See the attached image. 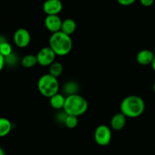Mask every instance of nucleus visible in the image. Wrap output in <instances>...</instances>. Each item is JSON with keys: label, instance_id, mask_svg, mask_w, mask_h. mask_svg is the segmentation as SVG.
Segmentation results:
<instances>
[{"label": "nucleus", "instance_id": "obj_20", "mask_svg": "<svg viewBox=\"0 0 155 155\" xmlns=\"http://www.w3.org/2000/svg\"><path fill=\"white\" fill-rule=\"evenodd\" d=\"M120 5L123 6H129L133 5L136 0H117Z\"/></svg>", "mask_w": 155, "mask_h": 155}, {"label": "nucleus", "instance_id": "obj_8", "mask_svg": "<svg viewBox=\"0 0 155 155\" xmlns=\"http://www.w3.org/2000/svg\"><path fill=\"white\" fill-rule=\"evenodd\" d=\"M63 9L61 0H46L42 5V10L47 15H58Z\"/></svg>", "mask_w": 155, "mask_h": 155}, {"label": "nucleus", "instance_id": "obj_6", "mask_svg": "<svg viewBox=\"0 0 155 155\" xmlns=\"http://www.w3.org/2000/svg\"><path fill=\"white\" fill-rule=\"evenodd\" d=\"M56 54L49 46L41 48L36 54L38 64L42 67H49L55 61Z\"/></svg>", "mask_w": 155, "mask_h": 155}, {"label": "nucleus", "instance_id": "obj_26", "mask_svg": "<svg viewBox=\"0 0 155 155\" xmlns=\"http://www.w3.org/2000/svg\"><path fill=\"white\" fill-rule=\"evenodd\" d=\"M154 54H155V47H154Z\"/></svg>", "mask_w": 155, "mask_h": 155}, {"label": "nucleus", "instance_id": "obj_24", "mask_svg": "<svg viewBox=\"0 0 155 155\" xmlns=\"http://www.w3.org/2000/svg\"><path fill=\"white\" fill-rule=\"evenodd\" d=\"M0 155H5V152L4 149L0 147Z\"/></svg>", "mask_w": 155, "mask_h": 155}, {"label": "nucleus", "instance_id": "obj_3", "mask_svg": "<svg viewBox=\"0 0 155 155\" xmlns=\"http://www.w3.org/2000/svg\"><path fill=\"white\" fill-rule=\"evenodd\" d=\"M89 104L86 98L79 94L66 96L64 111L66 114L80 117L87 110Z\"/></svg>", "mask_w": 155, "mask_h": 155}, {"label": "nucleus", "instance_id": "obj_13", "mask_svg": "<svg viewBox=\"0 0 155 155\" xmlns=\"http://www.w3.org/2000/svg\"><path fill=\"white\" fill-rule=\"evenodd\" d=\"M77 30V23L72 18H67L62 21L61 30L63 33L71 36Z\"/></svg>", "mask_w": 155, "mask_h": 155}, {"label": "nucleus", "instance_id": "obj_22", "mask_svg": "<svg viewBox=\"0 0 155 155\" xmlns=\"http://www.w3.org/2000/svg\"><path fill=\"white\" fill-rule=\"evenodd\" d=\"M5 64V58L0 54V71L3 69Z\"/></svg>", "mask_w": 155, "mask_h": 155}, {"label": "nucleus", "instance_id": "obj_16", "mask_svg": "<svg viewBox=\"0 0 155 155\" xmlns=\"http://www.w3.org/2000/svg\"><path fill=\"white\" fill-rule=\"evenodd\" d=\"M63 71V64L58 61H54L52 64H51L49 66V73L48 74H51L53 77L58 78V77H59L61 75Z\"/></svg>", "mask_w": 155, "mask_h": 155}, {"label": "nucleus", "instance_id": "obj_5", "mask_svg": "<svg viewBox=\"0 0 155 155\" xmlns=\"http://www.w3.org/2000/svg\"><path fill=\"white\" fill-rule=\"evenodd\" d=\"M112 138L111 130L107 125H100L95 129L94 133L95 142L100 146H107L110 144Z\"/></svg>", "mask_w": 155, "mask_h": 155}, {"label": "nucleus", "instance_id": "obj_1", "mask_svg": "<svg viewBox=\"0 0 155 155\" xmlns=\"http://www.w3.org/2000/svg\"><path fill=\"white\" fill-rule=\"evenodd\" d=\"M145 110V103L139 95H129L120 104V112L129 118H137L143 114Z\"/></svg>", "mask_w": 155, "mask_h": 155}, {"label": "nucleus", "instance_id": "obj_4", "mask_svg": "<svg viewBox=\"0 0 155 155\" xmlns=\"http://www.w3.org/2000/svg\"><path fill=\"white\" fill-rule=\"evenodd\" d=\"M38 90L42 96L50 98L58 93L59 83L58 78L51 74H46L41 76L38 80Z\"/></svg>", "mask_w": 155, "mask_h": 155}, {"label": "nucleus", "instance_id": "obj_18", "mask_svg": "<svg viewBox=\"0 0 155 155\" xmlns=\"http://www.w3.org/2000/svg\"><path fill=\"white\" fill-rule=\"evenodd\" d=\"M0 54L5 58L12 54V47L6 41L0 42Z\"/></svg>", "mask_w": 155, "mask_h": 155}, {"label": "nucleus", "instance_id": "obj_17", "mask_svg": "<svg viewBox=\"0 0 155 155\" xmlns=\"http://www.w3.org/2000/svg\"><path fill=\"white\" fill-rule=\"evenodd\" d=\"M64 90L65 94H67V96L71 95H76L77 93V91H79V85L78 83L74 81H69L65 83L64 86Z\"/></svg>", "mask_w": 155, "mask_h": 155}, {"label": "nucleus", "instance_id": "obj_10", "mask_svg": "<svg viewBox=\"0 0 155 155\" xmlns=\"http://www.w3.org/2000/svg\"><path fill=\"white\" fill-rule=\"evenodd\" d=\"M154 57L155 54L153 51L149 49H142L136 54V61L139 64L146 66L151 64Z\"/></svg>", "mask_w": 155, "mask_h": 155}, {"label": "nucleus", "instance_id": "obj_7", "mask_svg": "<svg viewBox=\"0 0 155 155\" xmlns=\"http://www.w3.org/2000/svg\"><path fill=\"white\" fill-rule=\"evenodd\" d=\"M13 40L15 45L18 48H26L30 45L31 41V35L27 29L19 28L14 33Z\"/></svg>", "mask_w": 155, "mask_h": 155}, {"label": "nucleus", "instance_id": "obj_2", "mask_svg": "<svg viewBox=\"0 0 155 155\" xmlns=\"http://www.w3.org/2000/svg\"><path fill=\"white\" fill-rule=\"evenodd\" d=\"M49 47L57 56H65L69 54L73 48V40L71 36L63 33L57 32L50 36Z\"/></svg>", "mask_w": 155, "mask_h": 155}, {"label": "nucleus", "instance_id": "obj_9", "mask_svg": "<svg viewBox=\"0 0 155 155\" xmlns=\"http://www.w3.org/2000/svg\"><path fill=\"white\" fill-rule=\"evenodd\" d=\"M62 20L58 15H47L44 21V24L47 30L51 33L61 31Z\"/></svg>", "mask_w": 155, "mask_h": 155}, {"label": "nucleus", "instance_id": "obj_19", "mask_svg": "<svg viewBox=\"0 0 155 155\" xmlns=\"http://www.w3.org/2000/svg\"><path fill=\"white\" fill-rule=\"evenodd\" d=\"M64 124H65L66 127L68 129H74L77 127L79 124L78 117L71 116V115H68L65 118V120Z\"/></svg>", "mask_w": 155, "mask_h": 155}, {"label": "nucleus", "instance_id": "obj_25", "mask_svg": "<svg viewBox=\"0 0 155 155\" xmlns=\"http://www.w3.org/2000/svg\"><path fill=\"white\" fill-rule=\"evenodd\" d=\"M152 89H153V92L155 93V83L153 84V86H152Z\"/></svg>", "mask_w": 155, "mask_h": 155}, {"label": "nucleus", "instance_id": "obj_23", "mask_svg": "<svg viewBox=\"0 0 155 155\" xmlns=\"http://www.w3.org/2000/svg\"><path fill=\"white\" fill-rule=\"evenodd\" d=\"M151 67H152V69H153V71H154L155 72V57H154V60H153V61H152V63H151Z\"/></svg>", "mask_w": 155, "mask_h": 155}, {"label": "nucleus", "instance_id": "obj_11", "mask_svg": "<svg viewBox=\"0 0 155 155\" xmlns=\"http://www.w3.org/2000/svg\"><path fill=\"white\" fill-rule=\"evenodd\" d=\"M127 117L121 112L116 114L110 120V127L114 130L120 131L125 127L127 124Z\"/></svg>", "mask_w": 155, "mask_h": 155}, {"label": "nucleus", "instance_id": "obj_12", "mask_svg": "<svg viewBox=\"0 0 155 155\" xmlns=\"http://www.w3.org/2000/svg\"><path fill=\"white\" fill-rule=\"evenodd\" d=\"M50 99V105L51 107L55 110H61V109H64L65 104V100H66V97L64 95L60 93H57L52 97L49 98Z\"/></svg>", "mask_w": 155, "mask_h": 155}, {"label": "nucleus", "instance_id": "obj_21", "mask_svg": "<svg viewBox=\"0 0 155 155\" xmlns=\"http://www.w3.org/2000/svg\"><path fill=\"white\" fill-rule=\"evenodd\" d=\"M140 2L145 7H149L152 5L153 3L154 2V0H140Z\"/></svg>", "mask_w": 155, "mask_h": 155}, {"label": "nucleus", "instance_id": "obj_15", "mask_svg": "<svg viewBox=\"0 0 155 155\" xmlns=\"http://www.w3.org/2000/svg\"><path fill=\"white\" fill-rule=\"evenodd\" d=\"M38 64L36 55L27 54L21 59V65L25 68H32Z\"/></svg>", "mask_w": 155, "mask_h": 155}, {"label": "nucleus", "instance_id": "obj_14", "mask_svg": "<svg viewBox=\"0 0 155 155\" xmlns=\"http://www.w3.org/2000/svg\"><path fill=\"white\" fill-rule=\"evenodd\" d=\"M12 124L8 119L0 117V137H5L11 133Z\"/></svg>", "mask_w": 155, "mask_h": 155}]
</instances>
